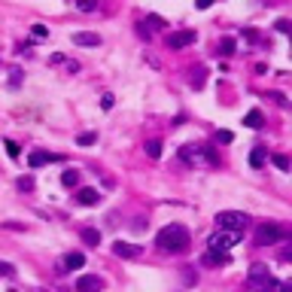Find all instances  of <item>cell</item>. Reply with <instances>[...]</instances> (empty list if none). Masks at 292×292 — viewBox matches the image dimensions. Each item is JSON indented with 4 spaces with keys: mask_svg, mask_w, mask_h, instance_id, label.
Segmentation results:
<instances>
[{
    "mask_svg": "<svg viewBox=\"0 0 292 292\" xmlns=\"http://www.w3.org/2000/svg\"><path fill=\"white\" fill-rule=\"evenodd\" d=\"M155 243H159L162 253H171V256H179L189 250V243H192V238H189V231L183 226H177V222H171V226H164L159 234H155Z\"/></svg>",
    "mask_w": 292,
    "mask_h": 292,
    "instance_id": "obj_1",
    "label": "cell"
},
{
    "mask_svg": "<svg viewBox=\"0 0 292 292\" xmlns=\"http://www.w3.org/2000/svg\"><path fill=\"white\" fill-rule=\"evenodd\" d=\"M216 226L222 231H238V234H243L246 226H250V216L241 213V210H222V213H216Z\"/></svg>",
    "mask_w": 292,
    "mask_h": 292,
    "instance_id": "obj_2",
    "label": "cell"
},
{
    "mask_svg": "<svg viewBox=\"0 0 292 292\" xmlns=\"http://www.w3.org/2000/svg\"><path fill=\"white\" fill-rule=\"evenodd\" d=\"M283 241H286V231L277 222H262L256 228V246H271V243H283Z\"/></svg>",
    "mask_w": 292,
    "mask_h": 292,
    "instance_id": "obj_3",
    "label": "cell"
},
{
    "mask_svg": "<svg viewBox=\"0 0 292 292\" xmlns=\"http://www.w3.org/2000/svg\"><path fill=\"white\" fill-rule=\"evenodd\" d=\"M241 241V234L238 231H216V234H210V241H207V250L210 253H228L234 243Z\"/></svg>",
    "mask_w": 292,
    "mask_h": 292,
    "instance_id": "obj_4",
    "label": "cell"
},
{
    "mask_svg": "<svg viewBox=\"0 0 292 292\" xmlns=\"http://www.w3.org/2000/svg\"><path fill=\"white\" fill-rule=\"evenodd\" d=\"M195 40H198L195 31H174V33H167V49H186Z\"/></svg>",
    "mask_w": 292,
    "mask_h": 292,
    "instance_id": "obj_5",
    "label": "cell"
},
{
    "mask_svg": "<svg viewBox=\"0 0 292 292\" xmlns=\"http://www.w3.org/2000/svg\"><path fill=\"white\" fill-rule=\"evenodd\" d=\"M271 280V271H268V265H253L250 268V277H246V286L250 289H259L262 283Z\"/></svg>",
    "mask_w": 292,
    "mask_h": 292,
    "instance_id": "obj_6",
    "label": "cell"
},
{
    "mask_svg": "<svg viewBox=\"0 0 292 292\" xmlns=\"http://www.w3.org/2000/svg\"><path fill=\"white\" fill-rule=\"evenodd\" d=\"M100 289H104V280L97 274H82L76 280V292H100Z\"/></svg>",
    "mask_w": 292,
    "mask_h": 292,
    "instance_id": "obj_7",
    "label": "cell"
},
{
    "mask_svg": "<svg viewBox=\"0 0 292 292\" xmlns=\"http://www.w3.org/2000/svg\"><path fill=\"white\" fill-rule=\"evenodd\" d=\"M113 253L119 256V259H137V256H143V246H137V243H113Z\"/></svg>",
    "mask_w": 292,
    "mask_h": 292,
    "instance_id": "obj_8",
    "label": "cell"
},
{
    "mask_svg": "<svg viewBox=\"0 0 292 292\" xmlns=\"http://www.w3.org/2000/svg\"><path fill=\"white\" fill-rule=\"evenodd\" d=\"M76 201L85 204V207H95V204H100V192H97V189H92V186H85V189L76 192Z\"/></svg>",
    "mask_w": 292,
    "mask_h": 292,
    "instance_id": "obj_9",
    "label": "cell"
},
{
    "mask_svg": "<svg viewBox=\"0 0 292 292\" xmlns=\"http://www.w3.org/2000/svg\"><path fill=\"white\" fill-rule=\"evenodd\" d=\"M49 162H58V155H55V152H43V149H33L28 155V164L31 167H43V164H49Z\"/></svg>",
    "mask_w": 292,
    "mask_h": 292,
    "instance_id": "obj_10",
    "label": "cell"
},
{
    "mask_svg": "<svg viewBox=\"0 0 292 292\" xmlns=\"http://www.w3.org/2000/svg\"><path fill=\"white\" fill-rule=\"evenodd\" d=\"M76 46H100V33H88V31H76L73 33Z\"/></svg>",
    "mask_w": 292,
    "mask_h": 292,
    "instance_id": "obj_11",
    "label": "cell"
},
{
    "mask_svg": "<svg viewBox=\"0 0 292 292\" xmlns=\"http://www.w3.org/2000/svg\"><path fill=\"white\" fill-rule=\"evenodd\" d=\"M179 159H183L186 164H192V162H198V159H201V146H195V143H186L183 149H179Z\"/></svg>",
    "mask_w": 292,
    "mask_h": 292,
    "instance_id": "obj_12",
    "label": "cell"
},
{
    "mask_svg": "<svg viewBox=\"0 0 292 292\" xmlns=\"http://www.w3.org/2000/svg\"><path fill=\"white\" fill-rule=\"evenodd\" d=\"M259 292H292V286H289V283H280V280H274V277H271L268 283H262V286H259Z\"/></svg>",
    "mask_w": 292,
    "mask_h": 292,
    "instance_id": "obj_13",
    "label": "cell"
},
{
    "mask_svg": "<svg viewBox=\"0 0 292 292\" xmlns=\"http://www.w3.org/2000/svg\"><path fill=\"white\" fill-rule=\"evenodd\" d=\"M262 122H265V119H262L259 110H250V113L243 116V125H246V128H262Z\"/></svg>",
    "mask_w": 292,
    "mask_h": 292,
    "instance_id": "obj_14",
    "label": "cell"
},
{
    "mask_svg": "<svg viewBox=\"0 0 292 292\" xmlns=\"http://www.w3.org/2000/svg\"><path fill=\"white\" fill-rule=\"evenodd\" d=\"M85 265V256L82 253H67L64 256V268H82Z\"/></svg>",
    "mask_w": 292,
    "mask_h": 292,
    "instance_id": "obj_15",
    "label": "cell"
},
{
    "mask_svg": "<svg viewBox=\"0 0 292 292\" xmlns=\"http://www.w3.org/2000/svg\"><path fill=\"white\" fill-rule=\"evenodd\" d=\"M265 159H268L265 146H256V149L250 152V164H253V167H262V164H265Z\"/></svg>",
    "mask_w": 292,
    "mask_h": 292,
    "instance_id": "obj_16",
    "label": "cell"
},
{
    "mask_svg": "<svg viewBox=\"0 0 292 292\" xmlns=\"http://www.w3.org/2000/svg\"><path fill=\"white\" fill-rule=\"evenodd\" d=\"M204 262H207V265H216V268H219V265H228V253H210V250H207Z\"/></svg>",
    "mask_w": 292,
    "mask_h": 292,
    "instance_id": "obj_17",
    "label": "cell"
},
{
    "mask_svg": "<svg viewBox=\"0 0 292 292\" xmlns=\"http://www.w3.org/2000/svg\"><path fill=\"white\" fill-rule=\"evenodd\" d=\"M80 234H82V241H85L88 246H97V243H100V231H97V228H82Z\"/></svg>",
    "mask_w": 292,
    "mask_h": 292,
    "instance_id": "obj_18",
    "label": "cell"
},
{
    "mask_svg": "<svg viewBox=\"0 0 292 292\" xmlns=\"http://www.w3.org/2000/svg\"><path fill=\"white\" fill-rule=\"evenodd\" d=\"M61 183H64L67 189L80 186V171H64V174H61Z\"/></svg>",
    "mask_w": 292,
    "mask_h": 292,
    "instance_id": "obj_19",
    "label": "cell"
},
{
    "mask_svg": "<svg viewBox=\"0 0 292 292\" xmlns=\"http://www.w3.org/2000/svg\"><path fill=\"white\" fill-rule=\"evenodd\" d=\"M143 149H146V155H149V159H159V155H162V140H146Z\"/></svg>",
    "mask_w": 292,
    "mask_h": 292,
    "instance_id": "obj_20",
    "label": "cell"
},
{
    "mask_svg": "<svg viewBox=\"0 0 292 292\" xmlns=\"http://www.w3.org/2000/svg\"><path fill=\"white\" fill-rule=\"evenodd\" d=\"M216 52H219V55H231V52H234V40H231V37H222Z\"/></svg>",
    "mask_w": 292,
    "mask_h": 292,
    "instance_id": "obj_21",
    "label": "cell"
},
{
    "mask_svg": "<svg viewBox=\"0 0 292 292\" xmlns=\"http://www.w3.org/2000/svg\"><path fill=\"white\" fill-rule=\"evenodd\" d=\"M97 140V134L95 131H85V134H80V137H76V146H92Z\"/></svg>",
    "mask_w": 292,
    "mask_h": 292,
    "instance_id": "obj_22",
    "label": "cell"
},
{
    "mask_svg": "<svg viewBox=\"0 0 292 292\" xmlns=\"http://www.w3.org/2000/svg\"><path fill=\"white\" fill-rule=\"evenodd\" d=\"M76 9H80V13H95L97 0H76Z\"/></svg>",
    "mask_w": 292,
    "mask_h": 292,
    "instance_id": "obj_23",
    "label": "cell"
},
{
    "mask_svg": "<svg viewBox=\"0 0 292 292\" xmlns=\"http://www.w3.org/2000/svg\"><path fill=\"white\" fill-rule=\"evenodd\" d=\"M201 155H204L210 164H219V155H216V149H213V146H201Z\"/></svg>",
    "mask_w": 292,
    "mask_h": 292,
    "instance_id": "obj_24",
    "label": "cell"
},
{
    "mask_svg": "<svg viewBox=\"0 0 292 292\" xmlns=\"http://www.w3.org/2000/svg\"><path fill=\"white\" fill-rule=\"evenodd\" d=\"M3 146H6L9 159H18V155H21V149H18V143H16V140H3Z\"/></svg>",
    "mask_w": 292,
    "mask_h": 292,
    "instance_id": "obj_25",
    "label": "cell"
},
{
    "mask_svg": "<svg viewBox=\"0 0 292 292\" xmlns=\"http://www.w3.org/2000/svg\"><path fill=\"white\" fill-rule=\"evenodd\" d=\"M18 189H21V192H31V189H33V177H18V183H16Z\"/></svg>",
    "mask_w": 292,
    "mask_h": 292,
    "instance_id": "obj_26",
    "label": "cell"
},
{
    "mask_svg": "<svg viewBox=\"0 0 292 292\" xmlns=\"http://www.w3.org/2000/svg\"><path fill=\"white\" fill-rule=\"evenodd\" d=\"M271 162L280 167V171H289V159H286V155H271Z\"/></svg>",
    "mask_w": 292,
    "mask_h": 292,
    "instance_id": "obj_27",
    "label": "cell"
},
{
    "mask_svg": "<svg viewBox=\"0 0 292 292\" xmlns=\"http://www.w3.org/2000/svg\"><path fill=\"white\" fill-rule=\"evenodd\" d=\"M192 85H195V88L204 85V70H201V67H198V70H192Z\"/></svg>",
    "mask_w": 292,
    "mask_h": 292,
    "instance_id": "obj_28",
    "label": "cell"
},
{
    "mask_svg": "<svg viewBox=\"0 0 292 292\" xmlns=\"http://www.w3.org/2000/svg\"><path fill=\"white\" fill-rule=\"evenodd\" d=\"M33 37H49V28L46 25H33Z\"/></svg>",
    "mask_w": 292,
    "mask_h": 292,
    "instance_id": "obj_29",
    "label": "cell"
},
{
    "mask_svg": "<svg viewBox=\"0 0 292 292\" xmlns=\"http://www.w3.org/2000/svg\"><path fill=\"white\" fill-rule=\"evenodd\" d=\"M113 104H116V100H113V95H104V97H100V107H104V110H110Z\"/></svg>",
    "mask_w": 292,
    "mask_h": 292,
    "instance_id": "obj_30",
    "label": "cell"
},
{
    "mask_svg": "<svg viewBox=\"0 0 292 292\" xmlns=\"http://www.w3.org/2000/svg\"><path fill=\"white\" fill-rule=\"evenodd\" d=\"M0 274H3V277H13L16 271H13V265H6V262H0Z\"/></svg>",
    "mask_w": 292,
    "mask_h": 292,
    "instance_id": "obj_31",
    "label": "cell"
},
{
    "mask_svg": "<svg viewBox=\"0 0 292 292\" xmlns=\"http://www.w3.org/2000/svg\"><path fill=\"white\" fill-rule=\"evenodd\" d=\"M277 31H280V33H289V21L280 18V21H277Z\"/></svg>",
    "mask_w": 292,
    "mask_h": 292,
    "instance_id": "obj_32",
    "label": "cell"
},
{
    "mask_svg": "<svg viewBox=\"0 0 292 292\" xmlns=\"http://www.w3.org/2000/svg\"><path fill=\"white\" fill-rule=\"evenodd\" d=\"M231 137H234V134H231V131H219V140H222V143H228Z\"/></svg>",
    "mask_w": 292,
    "mask_h": 292,
    "instance_id": "obj_33",
    "label": "cell"
},
{
    "mask_svg": "<svg viewBox=\"0 0 292 292\" xmlns=\"http://www.w3.org/2000/svg\"><path fill=\"white\" fill-rule=\"evenodd\" d=\"M210 3H213V0H198V3H195V6H198V9H207Z\"/></svg>",
    "mask_w": 292,
    "mask_h": 292,
    "instance_id": "obj_34",
    "label": "cell"
}]
</instances>
